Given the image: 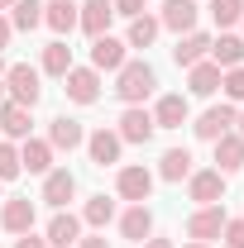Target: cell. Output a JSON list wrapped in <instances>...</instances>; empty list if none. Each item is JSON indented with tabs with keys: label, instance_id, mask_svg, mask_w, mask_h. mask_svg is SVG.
Instances as JSON below:
<instances>
[{
	"label": "cell",
	"instance_id": "9",
	"mask_svg": "<svg viewBox=\"0 0 244 248\" xmlns=\"http://www.w3.org/2000/svg\"><path fill=\"white\" fill-rule=\"evenodd\" d=\"M87 157H91L96 167H115L120 162V148H124V139L115 134V129H96V134H87Z\"/></svg>",
	"mask_w": 244,
	"mask_h": 248
},
{
	"label": "cell",
	"instance_id": "17",
	"mask_svg": "<svg viewBox=\"0 0 244 248\" xmlns=\"http://www.w3.org/2000/svg\"><path fill=\"white\" fill-rule=\"evenodd\" d=\"M29 124H34V115H29V105H15V100H0V134L15 143H24L29 139Z\"/></svg>",
	"mask_w": 244,
	"mask_h": 248
},
{
	"label": "cell",
	"instance_id": "25",
	"mask_svg": "<svg viewBox=\"0 0 244 248\" xmlns=\"http://www.w3.org/2000/svg\"><path fill=\"white\" fill-rule=\"evenodd\" d=\"M196 167H192V153L187 148H168V153L158 157V172L153 177H163V182H187Z\"/></svg>",
	"mask_w": 244,
	"mask_h": 248
},
{
	"label": "cell",
	"instance_id": "45",
	"mask_svg": "<svg viewBox=\"0 0 244 248\" xmlns=\"http://www.w3.org/2000/svg\"><path fill=\"white\" fill-rule=\"evenodd\" d=\"M240 24H244V19H240ZM240 38H244V33H240Z\"/></svg>",
	"mask_w": 244,
	"mask_h": 248
},
{
	"label": "cell",
	"instance_id": "23",
	"mask_svg": "<svg viewBox=\"0 0 244 248\" xmlns=\"http://www.w3.org/2000/svg\"><path fill=\"white\" fill-rule=\"evenodd\" d=\"M220 77H225V72L206 58V62H196V67H187V91L192 95H215L220 91Z\"/></svg>",
	"mask_w": 244,
	"mask_h": 248
},
{
	"label": "cell",
	"instance_id": "20",
	"mask_svg": "<svg viewBox=\"0 0 244 248\" xmlns=\"http://www.w3.org/2000/svg\"><path fill=\"white\" fill-rule=\"evenodd\" d=\"M0 229H10V234H29V229H34V201H29V196H10V201H5Z\"/></svg>",
	"mask_w": 244,
	"mask_h": 248
},
{
	"label": "cell",
	"instance_id": "35",
	"mask_svg": "<svg viewBox=\"0 0 244 248\" xmlns=\"http://www.w3.org/2000/svg\"><path fill=\"white\" fill-rule=\"evenodd\" d=\"M110 10L124 15V19H134V15H144V0H110Z\"/></svg>",
	"mask_w": 244,
	"mask_h": 248
},
{
	"label": "cell",
	"instance_id": "33",
	"mask_svg": "<svg viewBox=\"0 0 244 248\" xmlns=\"http://www.w3.org/2000/svg\"><path fill=\"white\" fill-rule=\"evenodd\" d=\"M220 91H225L230 105H240V100H244V67H230V72L220 77Z\"/></svg>",
	"mask_w": 244,
	"mask_h": 248
},
{
	"label": "cell",
	"instance_id": "32",
	"mask_svg": "<svg viewBox=\"0 0 244 248\" xmlns=\"http://www.w3.org/2000/svg\"><path fill=\"white\" fill-rule=\"evenodd\" d=\"M24 167H19V148L10 143V139H0V182H15Z\"/></svg>",
	"mask_w": 244,
	"mask_h": 248
},
{
	"label": "cell",
	"instance_id": "34",
	"mask_svg": "<svg viewBox=\"0 0 244 248\" xmlns=\"http://www.w3.org/2000/svg\"><path fill=\"white\" fill-rule=\"evenodd\" d=\"M220 239H225V248H244V219H225Z\"/></svg>",
	"mask_w": 244,
	"mask_h": 248
},
{
	"label": "cell",
	"instance_id": "24",
	"mask_svg": "<svg viewBox=\"0 0 244 248\" xmlns=\"http://www.w3.org/2000/svg\"><path fill=\"white\" fill-rule=\"evenodd\" d=\"M43 24L58 33V38L72 33L77 29V0H48V5H43Z\"/></svg>",
	"mask_w": 244,
	"mask_h": 248
},
{
	"label": "cell",
	"instance_id": "27",
	"mask_svg": "<svg viewBox=\"0 0 244 248\" xmlns=\"http://www.w3.org/2000/svg\"><path fill=\"white\" fill-rule=\"evenodd\" d=\"M158 33H163L158 15H134V19H129V33H124V43H129V48H149Z\"/></svg>",
	"mask_w": 244,
	"mask_h": 248
},
{
	"label": "cell",
	"instance_id": "38",
	"mask_svg": "<svg viewBox=\"0 0 244 248\" xmlns=\"http://www.w3.org/2000/svg\"><path fill=\"white\" fill-rule=\"evenodd\" d=\"M10 33H15V29H10V19L0 15V48H10Z\"/></svg>",
	"mask_w": 244,
	"mask_h": 248
},
{
	"label": "cell",
	"instance_id": "13",
	"mask_svg": "<svg viewBox=\"0 0 244 248\" xmlns=\"http://www.w3.org/2000/svg\"><path fill=\"white\" fill-rule=\"evenodd\" d=\"M77 196V177L67 172V167H53V172H43V201L53 205V210H67V201Z\"/></svg>",
	"mask_w": 244,
	"mask_h": 248
},
{
	"label": "cell",
	"instance_id": "43",
	"mask_svg": "<svg viewBox=\"0 0 244 248\" xmlns=\"http://www.w3.org/2000/svg\"><path fill=\"white\" fill-rule=\"evenodd\" d=\"M0 100H5V81H0Z\"/></svg>",
	"mask_w": 244,
	"mask_h": 248
},
{
	"label": "cell",
	"instance_id": "28",
	"mask_svg": "<svg viewBox=\"0 0 244 248\" xmlns=\"http://www.w3.org/2000/svg\"><path fill=\"white\" fill-rule=\"evenodd\" d=\"M38 72H48V77H67L72 72V48H67V38H53L48 48H43V67Z\"/></svg>",
	"mask_w": 244,
	"mask_h": 248
},
{
	"label": "cell",
	"instance_id": "2",
	"mask_svg": "<svg viewBox=\"0 0 244 248\" xmlns=\"http://www.w3.org/2000/svg\"><path fill=\"white\" fill-rule=\"evenodd\" d=\"M158 86V72H153L149 62H124L120 72H115V95H120L124 105H144Z\"/></svg>",
	"mask_w": 244,
	"mask_h": 248
},
{
	"label": "cell",
	"instance_id": "19",
	"mask_svg": "<svg viewBox=\"0 0 244 248\" xmlns=\"http://www.w3.org/2000/svg\"><path fill=\"white\" fill-rule=\"evenodd\" d=\"M48 143H53V153H58V148L72 153V148H82V143H87V129L72 120V115H58V120H48Z\"/></svg>",
	"mask_w": 244,
	"mask_h": 248
},
{
	"label": "cell",
	"instance_id": "42",
	"mask_svg": "<svg viewBox=\"0 0 244 248\" xmlns=\"http://www.w3.org/2000/svg\"><path fill=\"white\" fill-rule=\"evenodd\" d=\"M10 5H15V0H0V10H10Z\"/></svg>",
	"mask_w": 244,
	"mask_h": 248
},
{
	"label": "cell",
	"instance_id": "15",
	"mask_svg": "<svg viewBox=\"0 0 244 248\" xmlns=\"http://www.w3.org/2000/svg\"><path fill=\"white\" fill-rule=\"evenodd\" d=\"M149 115H153V124H158V129H182L192 110H187V95L173 91V95H158V105H153Z\"/></svg>",
	"mask_w": 244,
	"mask_h": 248
},
{
	"label": "cell",
	"instance_id": "46",
	"mask_svg": "<svg viewBox=\"0 0 244 248\" xmlns=\"http://www.w3.org/2000/svg\"><path fill=\"white\" fill-rule=\"evenodd\" d=\"M0 186H5V182H0Z\"/></svg>",
	"mask_w": 244,
	"mask_h": 248
},
{
	"label": "cell",
	"instance_id": "29",
	"mask_svg": "<svg viewBox=\"0 0 244 248\" xmlns=\"http://www.w3.org/2000/svg\"><path fill=\"white\" fill-rule=\"evenodd\" d=\"M43 24V5L38 0H15L10 5V29H19V33H29Z\"/></svg>",
	"mask_w": 244,
	"mask_h": 248
},
{
	"label": "cell",
	"instance_id": "44",
	"mask_svg": "<svg viewBox=\"0 0 244 248\" xmlns=\"http://www.w3.org/2000/svg\"><path fill=\"white\" fill-rule=\"evenodd\" d=\"M0 77H5V62H0Z\"/></svg>",
	"mask_w": 244,
	"mask_h": 248
},
{
	"label": "cell",
	"instance_id": "8",
	"mask_svg": "<svg viewBox=\"0 0 244 248\" xmlns=\"http://www.w3.org/2000/svg\"><path fill=\"white\" fill-rule=\"evenodd\" d=\"M62 81H67V100H77V105H96L101 100V72L96 67H72Z\"/></svg>",
	"mask_w": 244,
	"mask_h": 248
},
{
	"label": "cell",
	"instance_id": "40",
	"mask_svg": "<svg viewBox=\"0 0 244 248\" xmlns=\"http://www.w3.org/2000/svg\"><path fill=\"white\" fill-rule=\"evenodd\" d=\"M235 124H240V139H244V110H240V115H235Z\"/></svg>",
	"mask_w": 244,
	"mask_h": 248
},
{
	"label": "cell",
	"instance_id": "14",
	"mask_svg": "<svg viewBox=\"0 0 244 248\" xmlns=\"http://www.w3.org/2000/svg\"><path fill=\"white\" fill-rule=\"evenodd\" d=\"M211 58V33H201V29H192L177 38V48H173V62L177 67H196V62H206Z\"/></svg>",
	"mask_w": 244,
	"mask_h": 248
},
{
	"label": "cell",
	"instance_id": "6",
	"mask_svg": "<svg viewBox=\"0 0 244 248\" xmlns=\"http://www.w3.org/2000/svg\"><path fill=\"white\" fill-rule=\"evenodd\" d=\"M115 134H120L124 143H149L153 134H158V124H153V115L144 110V105H124L120 124H115Z\"/></svg>",
	"mask_w": 244,
	"mask_h": 248
},
{
	"label": "cell",
	"instance_id": "1",
	"mask_svg": "<svg viewBox=\"0 0 244 248\" xmlns=\"http://www.w3.org/2000/svg\"><path fill=\"white\" fill-rule=\"evenodd\" d=\"M0 81H5V100H15V105H29L34 110L43 100V72L29 67V62H10Z\"/></svg>",
	"mask_w": 244,
	"mask_h": 248
},
{
	"label": "cell",
	"instance_id": "31",
	"mask_svg": "<svg viewBox=\"0 0 244 248\" xmlns=\"http://www.w3.org/2000/svg\"><path fill=\"white\" fill-rule=\"evenodd\" d=\"M206 10H211L215 29H230V24L244 19V0H206Z\"/></svg>",
	"mask_w": 244,
	"mask_h": 248
},
{
	"label": "cell",
	"instance_id": "30",
	"mask_svg": "<svg viewBox=\"0 0 244 248\" xmlns=\"http://www.w3.org/2000/svg\"><path fill=\"white\" fill-rule=\"evenodd\" d=\"M110 219H115V201H105V196H87V205H82V224L105 229Z\"/></svg>",
	"mask_w": 244,
	"mask_h": 248
},
{
	"label": "cell",
	"instance_id": "37",
	"mask_svg": "<svg viewBox=\"0 0 244 248\" xmlns=\"http://www.w3.org/2000/svg\"><path fill=\"white\" fill-rule=\"evenodd\" d=\"M15 248H48V239H34V234H19V244Z\"/></svg>",
	"mask_w": 244,
	"mask_h": 248
},
{
	"label": "cell",
	"instance_id": "26",
	"mask_svg": "<svg viewBox=\"0 0 244 248\" xmlns=\"http://www.w3.org/2000/svg\"><path fill=\"white\" fill-rule=\"evenodd\" d=\"M120 234H124V239H134V244L153 239V215H149V205H129V210L120 215Z\"/></svg>",
	"mask_w": 244,
	"mask_h": 248
},
{
	"label": "cell",
	"instance_id": "22",
	"mask_svg": "<svg viewBox=\"0 0 244 248\" xmlns=\"http://www.w3.org/2000/svg\"><path fill=\"white\" fill-rule=\"evenodd\" d=\"M211 62L220 67V72L244 67V38H240V33H220V38H211Z\"/></svg>",
	"mask_w": 244,
	"mask_h": 248
},
{
	"label": "cell",
	"instance_id": "5",
	"mask_svg": "<svg viewBox=\"0 0 244 248\" xmlns=\"http://www.w3.org/2000/svg\"><path fill=\"white\" fill-rule=\"evenodd\" d=\"M196 19H201V5L196 0H163V10H158V24L173 29L177 38L196 29Z\"/></svg>",
	"mask_w": 244,
	"mask_h": 248
},
{
	"label": "cell",
	"instance_id": "7",
	"mask_svg": "<svg viewBox=\"0 0 244 248\" xmlns=\"http://www.w3.org/2000/svg\"><path fill=\"white\" fill-rule=\"evenodd\" d=\"M124 62H129V43L124 38H110V33L91 38V67L96 72H120Z\"/></svg>",
	"mask_w": 244,
	"mask_h": 248
},
{
	"label": "cell",
	"instance_id": "18",
	"mask_svg": "<svg viewBox=\"0 0 244 248\" xmlns=\"http://www.w3.org/2000/svg\"><path fill=\"white\" fill-rule=\"evenodd\" d=\"M240 167H244V139L230 129V134H220V139H215V172L235 177Z\"/></svg>",
	"mask_w": 244,
	"mask_h": 248
},
{
	"label": "cell",
	"instance_id": "11",
	"mask_svg": "<svg viewBox=\"0 0 244 248\" xmlns=\"http://www.w3.org/2000/svg\"><path fill=\"white\" fill-rule=\"evenodd\" d=\"M225 210L220 205H201V210H192V219H187V234L196 239V244H211V239H220V229H225Z\"/></svg>",
	"mask_w": 244,
	"mask_h": 248
},
{
	"label": "cell",
	"instance_id": "16",
	"mask_svg": "<svg viewBox=\"0 0 244 248\" xmlns=\"http://www.w3.org/2000/svg\"><path fill=\"white\" fill-rule=\"evenodd\" d=\"M43 239H48V248H72L77 239H82V219L72 215V210H58V215L48 219Z\"/></svg>",
	"mask_w": 244,
	"mask_h": 248
},
{
	"label": "cell",
	"instance_id": "41",
	"mask_svg": "<svg viewBox=\"0 0 244 248\" xmlns=\"http://www.w3.org/2000/svg\"><path fill=\"white\" fill-rule=\"evenodd\" d=\"M187 248H211V244H196V239H192V244H187Z\"/></svg>",
	"mask_w": 244,
	"mask_h": 248
},
{
	"label": "cell",
	"instance_id": "12",
	"mask_svg": "<svg viewBox=\"0 0 244 248\" xmlns=\"http://www.w3.org/2000/svg\"><path fill=\"white\" fill-rule=\"evenodd\" d=\"M110 19H115V10H110V0H82L77 5V29L101 38V33L110 29Z\"/></svg>",
	"mask_w": 244,
	"mask_h": 248
},
{
	"label": "cell",
	"instance_id": "21",
	"mask_svg": "<svg viewBox=\"0 0 244 248\" xmlns=\"http://www.w3.org/2000/svg\"><path fill=\"white\" fill-rule=\"evenodd\" d=\"M19 167L24 172H38V177L53 172V143L48 139H24L19 143Z\"/></svg>",
	"mask_w": 244,
	"mask_h": 248
},
{
	"label": "cell",
	"instance_id": "36",
	"mask_svg": "<svg viewBox=\"0 0 244 248\" xmlns=\"http://www.w3.org/2000/svg\"><path fill=\"white\" fill-rule=\"evenodd\" d=\"M77 248H110V244H105V234H87V239H77Z\"/></svg>",
	"mask_w": 244,
	"mask_h": 248
},
{
	"label": "cell",
	"instance_id": "4",
	"mask_svg": "<svg viewBox=\"0 0 244 248\" xmlns=\"http://www.w3.org/2000/svg\"><path fill=\"white\" fill-rule=\"evenodd\" d=\"M153 177L149 167H120V177H115V191H120V201H129V205H144L153 196Z\"/></svg>",
	"mask_w": 244,
	"mask_h": 248
},
{
	"label": "cell",
	"instance_id": "39",
	"mask_svg": "<svg viewBox=\"0 0 244 248\" xmlns=\"http://www.w3.org/2000/svg\"><path fill=\"white\" fill-rule=\"evenodd\" d=\"M144 248H173V239H144Z\"/></svg>",
	"mask_w": 244,
	"mask_h": 248
},
{
	"label": "cell",
	"instance_id": "3",
	"mask_svg": "<svg viewBox=\"0 0 244 248\" xmlns=\"http://www.w3.org/2000/svg\"><path fill=\"white\" fill-rule=\"evenodd\" d=\"M187 196H192L196 205H220V201H225V172H215V167L192 172V177H187Z\"/></svg>",
	"mask_w": 244,
	"mask_h": 248
},
{
	"label": "cell",
	"instance_id": "10",
	"mask_svg": "<svg viewBox=\"0 0 244 248\" xmlns=\"http://www.w3.org/2000/svg\"><path fill=\"white\" fill-rule=\"evenodd\" d=\"M235 115H240L235 105H211V110H201V115H196V124H192V129H196V139H201V143H215L220 134H230Z\"/></svg>",
	"mask_w": 244,
	"mask_h": 248
}]
</instances>
